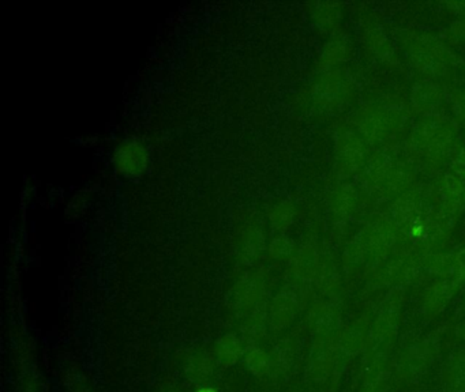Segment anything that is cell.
Listing matches in <instances>:
<instances>
[{
	"instance_id": "5",
	"label": "cell",
	"mask_w": 465,
	"mask_h": 392,
	"mask_svg": "<svg viewBox=\"0 0 465 392\" xmlns=\"http://www.w3.org/2000/svg\"><path fill=\"white\" fill-rule=\"evenodd\" d=\"M247 365L255 374H262L267 366V357L261 350H254L247 356Z\"/></svg>"
},
{
	"instance_id": "2",
	"label": "cell",
	"mask_w": 465,
	"mask_h": 392,
	"mask_svg": "<svg viewBox=\"0 0 465 392\" xmlns=\"http://www.w3.org/2000/svg\"><path fill=\"white\" fill-rule=\"evenodd\" d=\"M453 293H454V282L453 281L438 282L437 285H434L432 292L429 294L427 307L432 312H439L445 307V304L450 300Z\"/></svg>"
},
{
	"instance_id": "7",
	"label": "cell",
	"mask_w": 465,
	"mask_h": 392,
	"mask_svg": "<svg viewBox=\"0 0 465 392\" xmlns=\"http://www.w3.org/2000/svg\"><path fill=\"white\" fill-rule=\"evenodd\" d=\"M434 98H435V92L432 86H417L414 93V99L420 105L430 104Z\"/></svg>"
},
{
	"instance_id": "8",
	"label": "cell",
	"mask_w": 465,
	"mask_h": 392,
	"mask_svg": "<svg viewBox=\"0 0 465 392\" xmlns=\"http://www.w3.org/2000/svg\"><path fill=\"white\" fill-rule=\"evenodd\" d=\"M456 271L460 278H465V249L456 256Z\"/></svg>"
},
{
	"instance_id": "4",
	"label": "cell",
	"mask_w": 465,
	"mask_h": 392,
	"mask_svg": "<svg viewBox=\"0 0 465 392\" xmlns=\"http://www.w3.org/2000/svg\"><path fill=\"white\" fill-rule=\"evenodd\" d=\"M415 212V205L411 199H400L393 206V217L397 222L408 221Z\"/></svg>"
},
{
	"instance_id": "1",
	"label": "cell",
	"mask_w": 465,
	"mask_h": 392,
	"mask_svg": "<svg viewBox=\"0 0 465 392\" xmlns=\"http://www.w3.org/2000/svg\"><path fill=\"white\" fill-rule=\"evenodd\" d=\"M114 163L122 176H141L148 166V151L141 142L124 141L115 148Z\"/></svg>"
},
{
	"instance_id": "9",
	"label": "cell",
	"mask_w": 465,
	"mask_h": 392,
	"mask_svg": "<svg viewBox=\"0 0 465 392\" xmlns=\"http://www.w3.org/2000/svg\"><path fill=\"white\" fill-rule=\"evenodd\" d=\"M198 392H217L215 388H212V387H203V388H201L200 391Z\"/></svg>"
},
{
	"instance_id": "3",
	"label": "cell",
	"mask_w": 465,
	"mask_h": 392,
	"mask_svg": "<svg viewBox=\"0 0 465 392\" xmlns=\"http://www.w3.org/2000/svg\"><path fill=\"white\" fill-rule=\"evenodd\" d=\"M217 353L220 354V357L223 359V361L233 362V361H236L239 353H240V346H239V343L236 342L235 338L227 337V338L221 339L220 346L217 349Z\"/></svg>"
},
{
	"instance_id": "6",
	"label": "cell",
	"mask_w": 465,
	"mask_h": 392,
	"mask_svg": "<svg viewBox=\"0 0 465 392\" xmlns=\"http://www.w3.org/2000/svg\"><path fill=\"white\" fill-rule=\"evenodd\" d=\"M449 173H451L454 178H457L465 185V150H461L459 153V156L454 158L453 165H451V170Z\"/></svg>"
}]
</instances>
